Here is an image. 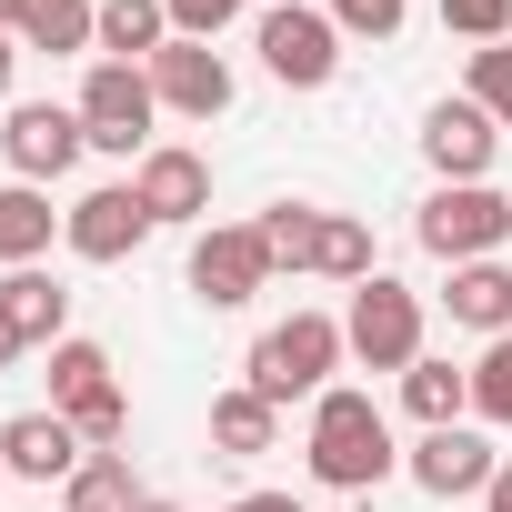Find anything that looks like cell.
Masks as SVG:
<instances>
[{
	"mask_svg": "<svg viewBox=\"0 0 512 512\" xmlns=\"http://www.w3.org/2000/svg\"><path fill=\"white\" fill-rule=\"evenodd\" d=\"M342 342H352L362 372H392V382H402V372L422 362V292L392 282V272L352 282V302H342Z\"/></svg>",
	"mask_w": 512,
	"mask_h": 512,
	"instance_id": "277c9868",
	"label": "cell"
},
{
	"mask_svg": "<svg viewBox=\"0 0 512 512\" xmlns=\"http://www.w3.org/2000/svg\"><path fill=\"white\" fill-rule=\"evenodd\" d=\"M0 482H11V462H0Z\"/></svg>",
	"mask_w": 512,
	"mask_h": 512,
	"instance_id": "8d00e7d4",
	"label": "cell"
},
{
	"mask_svg": "<svg viewBox=\"0 0 512 512\" xmlns=\"http://www.w3.org/2000/svg\"><path fill=\"white\" fill-rule=\"evenodd\" d=\"M402 412H412L422 432H442V422H472V372H452L442 352H422V362L402 372Z\"/></svg>",
	"mask_w": 512,
	"mask_h": 512,
	"instance_id": "d6986e66",
	"label": "cell"
},
{
	"mask_svg": "<svg viewBox=\"0 0 512 512\" xmlns=\"http://www.w3.org/2000/svg\"><path fill=\"white\" fill-rule=\"evenodd\" d=\"M482 512H512V462L492 472V492H482Z\"/></svg>",
	"mask_w": 512,
	"mask_h": 512,
	"instance_id": "d6a6232c",
	"label": "cell"
},
{
	"mask_svg": "<svg viewBox=\"0 0 512 512\" xmlns=\"http://www.w3.org/2000/svg\"><path fill=\"white\" fill-rule=\"evenodd\" d=\"M141 512H181V502H141Z\"/></svg>",
	"mask_w": 512,
	"mask_h": 512,
	"instance_id": "d590c367",
	"label": "cell"
},
{
	"mask_svg": "<svg viewBox=\"0 0 512 512\" xmlns=\"http://www.w3.org/2000/svg\"><path fill=\"white\" fill-rule=\"evenodd\" d=\"M442 31L472 41V51H492V41H512V0H442Z\"/></svg>",
	"mask_w": 512,
	"mask_h": 512,
	"instance_id": "f1b7e54d",
	"label": "cell"
},
{
	"mask_svg": "<svg viewBox=\"0 0 512 512\" xmlns=\"http://www.w3.org/2000/svg\"><path fill=\"white\" fill-rule=\"evenodd\" d=\"M161 11H171V41H221L251 0H161Z\"/></svg>",
	"mask_w": 512,
	"mask_h": 512,
	"instance_id": "f546056e",
	"label": "cell"
},
{
	"mask_svg": "<svg viewBox=\"0 0 512 512\" xmlns=\"http://www.w3.org/2000/svg\"><path fill=\"white\" fill-rule=\"evenodd\" d=\"M61 241V211L41 181H0V272H41V251Z\"/></svg>",
	"mask_w": 512,
	"mask_h": 512,
	"instance_id": "9a60e30c",
	"label": "cell"
},
{
	"mask_svg": "<svg viewBox=\"0 0 512 512\" xmlns=\"http://www.w3.org/2000/svg\"><path fill=\"white\" fill-rule=\"evenodd\" d=\"M161 41H171V11H161V0H101V51H91V61H131V71H141Z\"/></svg>",
	"mask_w": 512,
	"mask_h": 512,
	"instance_id": "603a6c76",
	"label": "cell"
},
{
	"mask_svg": "<svg viewBox=\"0 0 512 512\" xmlns=\"http://www.w3.org/2000/svg\"><path fill=\"white\" fill-rule=\"evenodd\" d=\"M21 21H31V0H0V31H11V41H21Z\"/></svg>",
	"mask_w": 512,
	"mask_h": 512,
	"instance_id": "e575fe53",
	"label": "cell"
},
{
	"mask_svg": "<svg viewBox=\"0 0 512 512\" xmlns=\"http://www.w3.org/2000/svg\"><path fill=\"white\" fill-rule=\"evenodd\" d=\"M141 71H151V101H161V111H181V121H221V111H231V91H241V81H231V61H221L211 41H161Z\"/></svg>",
	"mask_w": 512,
	"mask_h": 512,
	"instance_id": "7c38bea8",
	"label": "cell"
},
{
	"mask_svg": "<svg viewBox=\"0 0 512 512\" xmlns=\"http://www.w3.org/2000/svg\"><path fill=\"white\" fill-rule=\"evenodd\" d=\"M322 11H332L342 41H392V31L412 21V0H322Z\"/></svg>",
	"mask_w": 512,
	"mask_h": 512,
	"instance_id": "83f0119b",
	"label": "cell"
},
{
	"mask_svg": "<svg viewBox=\"0 0 512 512\" xmlns=\"http://www.w3.org/2000/svg\"><path fill=\"white\" fill-rule=\"evenodd\" d=\"M0 462H11V482H71V472L91 462V442L41 402V412H11V422H0Z\"/></svg>",
	"mask_w": 512,
	"mask_h": 512,
	"instance_id": "5bb4252c",
	"label": "cell"
},
{
	"mask_svg": "<svg viewBox=\"0 0 512 512\" xmlns=\"http://www.w3.org/2000/svg\"><path fill=\"white\" fill-rule=\"evenodd\" d=\"M151 492H141V472H131V452H91L71 482H61V512H141Z\"/></svg>",
	"mask_w": 512,
	"mask_h": 512,
	"instance_id": "7402d4cb",
	"label": "cell"
},
{
	"mask_svg": "<svg viewBox=\"0 0 512 512\" xmlns=\"http://www.w3.org/2000/svg\"><path fill=\"white\" fill-rule=\"evenodd\" d=\"M251 51H262V71H272L282 91H322V81L342 71V31H332L322 0H272L262 31H251Z\"/></svg>",
	"mask_w": 512,
	"mask_h": 512,
	"instance_id": "8992f818",
	"label": "cell"
},
{
	"mask_svg": "<svg viewBox=\"0 0 512 512\" xmlns=\"http://www.w3.org/2000/svg\"><path fill=\"white\" fill-rule=\"evenodd\" d=\"M131 191H141V211H151L161 231H201V221H211V161H201L191 141H151V151L131 161Z\"/></svg>",
	"mask_w": 512,
	"mask_h": 512,
	"instance_id": "30bf717a",
	"label": "cell"
},
{
	"mask_svg": "<svg viewBox=\"0 0 512 512\" xmlns=\"http://www.w3.org/2000/svg\"><path fill=\"white\" fill-rule=\"evenodd\" d=\"M21 352H31V342H21V332H11V312H0V372H11V362H21Z\"/></svg>",
	"mask_w": 512,
	"mask_h": 512,
	"instance_id": "836d02e7",
	"label": "cell"
},
{
	"mask_svg": "<svg viewBox=\"0 0 512 512\" xmlns=\"http://www.w3.org/2000/svg\"><path fill=\"white\" fill-rule=\"evenodd\" d=\"M262 251H272V272H312V241H322V201H272L262 221Z\"/></svg>",
	"mask_w": 512,
	"mask_h": 512,
	"instance_id": "d4e9b609",
	"label": "cell"
},
{
	"mask_svg": "<svg viewBox=\"0 0 512 512\" xmlns=\"http://www.w3.org/2000/svg\"><path fill=\"white\" fill-rule=\"evenodd\" d=\"M21 51H51V61H81V51H101V0H31Z\"/></svg>",
	"mask_w": 512,
	"mask_h": 512,
	"instance_id": "ffe728a7",
	"label": "cell"
},
{
	"mask_svg": "<svg viewBox=\"0 0 512 512\" xmlns=\"http://www.w3.org/2000/svg\"><path fill=\"white\" fill-rule=\"evenodd\" d=\"M472 422L512 432V332H502V342H482V362H472Z\"/></svg>",
	"mask_w": 512,
	"mask_h": 512,
	"instance_id": "484cf974",
	"label": "cell"
},
{
	"mask_svg": "<svg viewBox=\"0 0 512 512\" xmlns=\"http://www.w3.org/2000/svg\"><path fill=\"white\" fill-rule=\"evenodd\" d=\"M11 81H21V41L0 31V111H11Z\"/></svg>",
	"mask_w": 512,
	"mask_h": 512,
	"instance_id": "1f68e13d",
	"label": "cell"
},
{
	"mask_svg": "<svg viewBox=\"0 0 512 512\" xmlns=\"http://www.w3.org/2000/svg\"><path fill=\"white\" fill-rule=\"evenodd\" d=\"M312 272H322V282H372V272H382V262H372V221H362V211H322Z\"/></svg>",
	"mask_w": 512,
	"mask_h": 512,
	"instance_id": "cb8c5ba5",
	"label": "cell"
},
{
	"mask_svg": "<svg viewBox=\"0 0 512 512\" xmlns=\"http://www.w3.org/2000/svg\"><path fill=\"white\" fill-rule=\"evenodd\" d=\"M101 392H121V372H111V352L101 342H51V412H91Z\"/></svg>",
	"mask_w": 512,
	"mask_h": 512,
	"instance_id": "44dd1931",
	"label": "cell"
},
{
	"mask_svg": "<svg viewBox=\"0 0 512 512\" xmlns=\"http://www.w3.org/2000/svg\"><path fill=\"white\" fill-rule=\"evenodd\" d=\"M221 512H302L292 492H241V502H221Z\"/></svg>",
	"mask_w": 512,
	"mask_h": 512,
	"instance_id": "4dcf8cb0",
	"label": "cell"
},
{
	"mask_svg": "<svg viewBox=\"0 0 512 512\" xmlns=\"http://www.w3.org/2000/svg\"><path fill=\"white\" fill-rule=\"evenodd\" d=\"M81 151H91V131H81L71 101H11V111H0V161H11V181H41L51 191Z\"/></svg>",
	"mask_w": 512,
	"mask_h": 512,
	"instance_id": "9c48e42d",
	"label": "cell"
},
{
	"mask_svg": "<svg viewBox=\"0 0 512 512\" xmlns=\"http://www.w3.org/2000/svg\"><path fill=\"white\" fill-rule=\"evenodd\" d=\"M402 472H412L432 502H482L492 472H502V452L482 442V422H442V432H422V442L402 452Z\"/></svg>",
	"mask_w": 512,
	"mask_h": 512,
	"instance_id": "8fae6325",
	"label": "cell"
},
{
	"mask_svg": "<svg viewBox=\"0 0 512 512\" xmlns=\"http://www.w3.org/2000/svg\"><path fill=\"white\" fill-rule=\"evenodd\" d=\"M71 111H81L91 151H111V161H141V151L161 141V101H151V71H131V61H91Z\"/></svg>",
	"mask_w": 512,
	"mask_h": 512,
	"instance_id": "5b68a950",
	"label": "cell"
},
{
	"mask_svg": "<svg viewBox=\"0 0 512 512\" xmlns=\"http://www.w3.org/2000/svg\"><path fill=\"white\" fill-rule=\"evenodd\" d=\"M211 452H221V462H262V452H282V412L251 392V382L211 392Z\"/></svg>",
	"mask_w": 512,
	"mask_h": 512,
	"instance_id": "e0dca14e",
	"label": "cell"
},
{
	"mask_svg": "<svg viewBox=\"0 0 512 512\" xmlns=\"http://www.w3.org/2000/svg\"><path fill=\"white\" fill-rule=\"evenodd\" d=\"M492 151H502V121L482 101H432L422 111V161L432 181H492Z\"/></svg>",
	"mask_w": 512,
	"mask_h": 512,
	"instance_id": "4fadbf2b",
	"label": "cell"
},
{
	"mask_svg": "<svg viewBox=\"0 0 512 512\" xmlns=\"http://www.w3.org/2000/svg\"><path fill=\"white\" fill-rule=\"evenodd\" d=\"M442 312H452L462 332L502 342V332H512V262H452V282H442Z\"/></svg>",
	"mask_w": 512,
	"mask_h": 512,
	"instance_id": "2e32d148",
	"label": "cell"
},
{
	"mask_svg": "<svg viewBox=\"0 0 512 512\" xmlns=\"http://www.w3.org/2000/svg\"><path fill=\"white\" fill-rule=\"evenodd\" d=\"M0 312H11V332H21L31 352L71 342V292H61L51 272H0Z\"/></svg>",
	"mask_w": 512,
	"mask_h": 512,
	"instance_id": "ac0fdd59",
	"label": "cell"
},
{
	"mask_svg": "<svg viewBox=\"0 0 512 512\" xmlns=\"http://www.w3.org/2000/svg\"><path fill=\"white\" fill-rule=\"evenodd\" d=\"M462 101H482L502 131H512V41H492V51H472V81H462Z\"/></svg>",
	"mask_w": 512,
	"mask_h": 512,
	"instance_id": "4316f807",
	"label": "cell"
},
{
	"mask_svg": "<svg viewBox=\"0 0 512 512\" xmlns=\"http://www.w3.org/2000/svg\"><path fill=\"white\" fill-rule=\"evenodd\" d=\"M251 292H272V251L251 221H201L191 231V302L201 312H241Z\"/></svg>",
	"mask_w": 512,
	"mask_h": 512,
	"instance_id": "52a82bcc",
	"label": "cell"
},
{
	"mask_svg": "<svg viewBox=\"0 0 512 512\" xmlns=\"http://www.w3.org/2000/svg\"><path fill=\"white\" fill-rule=\"evenodd\" d=\"M412 241L432 251V262H502V241H512V201L492 181H432V201L412 211Z\"/></svg>",
	"mask_w": 512,
	"mask_h": 512,
	"instance_id": "3957f363",
	"label": "cell"
},
{
	"mask_svg": "<svg viewBox=\"0 0 512 512\" xmlns=\"http://www.w3.org/2000/svg\"><path fill=\"white\" fill-rule=\"evenodd\" d=\"M151 231H161V221L141 211V191H131V181H101V191H81V201L61 211V251H71V262H91V272L131 262Z\"/></svg>",
	"mask_w": 512,
	"mask_h": 512,
	"instance_id": "ba28073f",
	"label": "cell"
},
{
	"mask_svg": "<svg viewBox=\"0 0 512 512\" xmlns=\"http://www.w3.org/2000/svg\"><path fill=\"white\" fill-rule=\"evenodd\" d=\"M302 452H312V482L322 492H382L402 472V442H392V412L352 382H332L302 422Z\"/></svg>",
	"mask_w": 512,
	"mask_h": 512,
	"instance_id": "6da1fadb",
	"label": "cell"
},
{
	"mask_svg": "<svg viewBox=\"0 0 512 512\" xmlns=\"http://www.w3.org/2000/svg\"><path fill=\"white\" fill-rule=\"evenodd\" d=\"M342 362H352V342H342V322H332V312H292V322H272L262 342H251V362H241V382L262 392L272 412H292V402H322Z\"/></svg>",
	"mask_w": 512,
	"mask_h": 512,
	"instance_id": "7a4b0ae2",
	"label": "cell"
}]
</instances>
